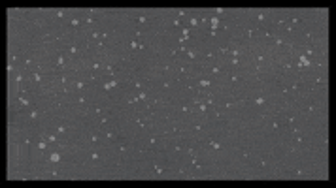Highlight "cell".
<instances>
[{"instance_id": "obj_1", "label": "cell", "mask_w": 336, "mask_h": 188, "mask_svg": "<svg viewBox=\"0 0 336 188\" xmlns=\"http://www.w3.org/2000/svg\"><path fill=\"white\" fill-rule=\"evenodd\" d=\"M53 68H55V70H64V68H66V57H64L62 53H57V55H55Z\"/></svg>"}, {"instance_id": "obj_2", "label": "cell", "mask_w": 336, "mask_h": 188, "mask_svg": "<svg viewBox=\"0 0 336 188\" xmlns=\"http://www.w3.org/2000/svg\"><path fill=\"white\" fill-rule=\"evenodd\" d=\"M208 72H210V75L215 79V77L223 75V66H221V64H212V66L208 68Z\"/></svg>"}, {"instance_id": "obj_3", "label": "cell", "mask_w": 336, "mask_h": 188, "mask_svg": "<svg viewBox=\"0 0 336 188\" xmlns=\"http://www.w3.org/2000/svg\"><path fill=\"white\" fill-rule=\"evenodd\" d=\"M227 79H228V83H230V85H234V83H238L240 79H244V75H242V73H238V72H227Z\"/></svg>"}, {"instance_id": "obj_4", "label": "cell", "mask_w": 336, "mask_h": 188, "mask_svg": "<svg viewBox=\"0 0 336 188\" xmlns=\"http://www.w3.org/2000/svg\"><path fill=\"white\" fill-rule=\"evenodd\" d=\"M134 124H136L138 130H144L145 126H147V119H145V117H138V115H136V119H134Z\"/></svg>"}, {"instance_id": "obj_5", "label": "cell", "mask_w": 336, "mask_h": 188, "mask_svg": "<svg viewBox=\"0 0 336 188\" xmlns=\"http://www.w3.org/2000/svg\"><path fill=\"white\" fill-rule=\"evenodd\" d=\"M196 85H198V87H204V89H208V87L214 85V81L204 79V77H198V79H196Z\"/></svg>"}, {"instance_id": "obj_6", "label": "cell", "mask_w": 336, "mask_h": 188, "mask_svg": "<svg viewBox=\"0 0 336 188\" xmlns=\"http://www.w3.org/2000/svg\"><path fill=\"white\" fill-rule=\"evenodd\" d=\"M79 51H81V49H79V45H77V43H70L68 45V53L72 55V57H77V55H79Z\"/></svg>"}, {"instance_id": "obj_7", "label": "cell", "mask_w": 336, "mask_h": 188, "mask_svg": "<svg viewBox=\"0 0 336 188\" xmlns=\"http://www.w3.org/2000/svg\"><path fill=\"white\" fill-rule=\"evenodd\" d=\"M38 115H40V109L32 107V109H30V113H28V121H30V122H34V121L38 119Z\"/></svg>"}, {"instance_id": "obj_8", "label": "cell", "mask_w": 336, "mask_h": 188, "mask_svg": "<svg viewBox=\"0 0 336 188\" xmlns=\"http://www.w3.org/2000/svg\"><path fill=\"white\" fill-rule=\"evenodd\" d=\"M228 49H230L228 45H219V47H217V53H215V55H221V57H227V55H228Z\"/></svg>"}, {"instance_id": "obj_9", "label": "cell", "mask_w": 336, "mask_h": 188, "mask_svg": "<svg viewBox=\"0 0 336 188\" xmlns=\"http://www.w3.org/2000/svg\"><path fill=\"white\" fill-rule=\"evenodd\" d=\"M251 102H253L255 105H259V107H263L264 103H266V98H264V96H257V98H253Z\"/></svg>"}, {"instance_id": "obj_10", "label": "cell", "mask_w": 336, "mask_h": 188, "mask_svg": "<svg viewBox=\"0 0 336 188\" xmlns=\"http://www.w3.org/2000/svg\"><path fill=\"white\" fill-rule=\"evenodd\" d=\"M106 139H110V141H119L117 134H115L114 130H106Z\"/></svg>"}, {"instance_id": "obj_11", "label": "cell", "mask_w": 336, "mask_h": 188, "mask_svg": "<svg viewBox=\"0 0 336 188\" xmlns=\"http://www.w3.org/2000/svg\"><path fill=\"white\" fill-rule=\"evenodd\" d=\"M117 151H119V154L128 152V143H127V141H121V143H119V147H117Z\"/></svg>"}, {"instance_id": "obj_12", "label": "cell", "mask_w": 336, "mask_h": 188, "mask_svg": "<svg viewBox=\"0 0 336 188\" xmlns=\"http://www.w3.org/2000/svg\"><path fill=\"white\" fill-rule=\"evenodd\" d=\"M210 25H212V28H217L219 25H221V19L215 17V15H212V17H210Z\"/></svg>"}, {"instance_id": "obj_13", "label": "cell", "mask_w": 336, "mask_h": 188, "mask_svg": "<svg viewBox=\"0 0 336 188\" xmlns=\"http://www.w3.org/2000/svg\"><path fill=\"white\" fill-rule=\"evenodd\" d=\"M49 162H53V164L60 162V154H59L57 151H55V152H49Z\"/></svg>"}, {"instance_id": "obj_14", "label": "cell", "mask_w": 336, "mask_h": 188, "mask_svg": "<svg viewBox=\"0 0 336 188\" xmlns=\"http://www.w3.org/2000/svg\"><path fill=\"white\" fill-rule=\"evenodd\" d=\"M79 25H81V19H79V17H72V19H70V27H72V28L79 27Z\"/></svg>"}, {"instance_id": "obj_15", "label": "cell", "mask_w": 336, "mask_h": 188, "mask_svg": "<svg viewBox=\"0 0 336 188\" xmlns=\"http://www.w3.org/2000/svg\"><path fill=\"white\" fill-rule=\"evenodd\" d=\"M153 169H155V175H163L164 173V167L159 166V164H153Z\"/></svg>"}, {"instance_id": "obj_16", "label": "cell", "mask_w": 336, "mask_h": 188, "mask_svg": "<svg viewBox=\"0 0 336 188\" xmlns=\"http://www.w3.org/2000/svg\"><path fill=\"white\" fill-rule=\"evenodd\" d=\"M315 105H317L315 102H310L308 107H306V113H313V111H315Z\"/></svg>"}, {"instance_id": "obj_17", "label": "cell", "mask_w": 336, "mask_h": 188, "mask_svg": "<svg viewBox=\"0 0 336 188\" xmlns=\"http://www.w3.org/2000/svg\"><path fill=\"white\" fill-rule=\"evenodd\" d=\"M136 23H138V25H145V23H147V17H145V15H138Z\"/></svg>"}, {"instance_id": "obj_18", "label": "cell", "mask_w": 336, "mask_h": 188, "mask_svg": "<svg viewBox=\"0 0 336 188\" xmlns=\"http://www.w3.org/2000/svg\"><path fill=\"white\" fill-rule=\"evenodd\" d=\"M264 19H266V13H264V11H259V13H257V23H264Z\"/></svg>"}, {"instance_id": "obj_19", "label": "cell", "mask_w": 336, "mask_h": 188, "mask_svg": "<svg viewBox=\"0 0 336 188\" xmlns=\"http://www.w3.org/2000/svg\"><path fill=\"white\" fill-rule=\"evenodd\" d=\"M202 128H204V122H195V124H193V130L195 132H200Z\"/></svg>"}, {"instance_id": "obj_20", "label": "cell", "mask_w": 336, "mask_h": 188, "mask_svg": "<svg viewBox=\"0 0 336 188\" xmlns=\"http://www.w3.org/2000/svg\"><path fill=\"white\" fill-rule=\"evenodd\" d=\"M198 25V17H189V27H196Z\"/></svg>"}, {"instance_id": "obj_21", "label": "cell", "mask_w": 336, "mask_h": 188, "mask_svg": "<svg viewBox=\"0 0 336 188\" xmlns=\"http://www.w3.org/2000/svg\"><path fill=\"white\" fill-rule=\"evenodd\" d=\"M98 158H100V152H98V151H93V152H91V160H95V162H96Z\"/></svg>"}, {"instance_id": "obj_22", "label": "cell", "mask_w": 336, "mask_h": 188, "mask_svg": "<svg viewBox=\"0 0 336 188\" xmlns=\"http://www.w3.org/2000/svg\"><path fill=\"white\" fill-rule=\"evenodd\" d=\"M55 17H57V19H62L64 17V11H62V9H59V11L55 13Z\"/></svg>"}, {"instance_id": "obj_23", "label": "cell", "mask_w": 336, "mask_h": 188, "mask_svg": "<svg viewBox=\"0 0 336 188\" xmlns=\"http://www.w3.org/2000/svg\"><path fill=\"white\" fill-rule=\"evenodd\" d=\"M57 132H59V134H64V132H66V126H57Z\"/></svg>"}, {"instance_id": "obj_24", "label": "cell", "mask_w": 336, "mask_h": 188, "mask_svg": "<svg viewBox=\"0 0 336 188\" xmlns=\"http://www.w3.org/2000/svg\"><path fill=\"white\" fill-rule=\"evenodd\" d=\"M104 124H108V117H102V119H100V126H104Z\"/></svg>"}, {"instance_id": "obj_25", "label": "cell", "mask_w": 336, "mask_h": 188, "mask_svg": "<svg viewBox=\"0 0 336 188\" xmlns=\"http://www.w3.org/2000/svg\"><path fill=\"white\" fill-rule=\"evenodd\" d=\"M223 13H225V9H221V8L215 9V17H217V15H223Z\"/></svg>"}, {"instance_id": "obj_26", "label": "cell", "mask_w": 336, "mask_h": 188, "mask_svg": "<svg viewBox=\"0 0 336 188\" xmlns=\"http://www.w3.org/2000/svg\"><path fill=\"white\" fill-rule=\"evenodd\" d=\"M91 143H98V135H95V134L91 135Z\"/></svg>"}, {"instance_id": "obj_27", "label": "cell", "mask_w": 336, "mask_h": 188, "mask_svg": "<svg viewBox=\"0 0 336 188\" xmlns=\"http://www.w3.org/2000/svg\"><path fill=\"white\" fill-rule=\"evenodd\" d=\"M181 109H183V113H191V111H193V109H191V107H189V105H183V107H181Z\"/></svg>"}]
</instances>
